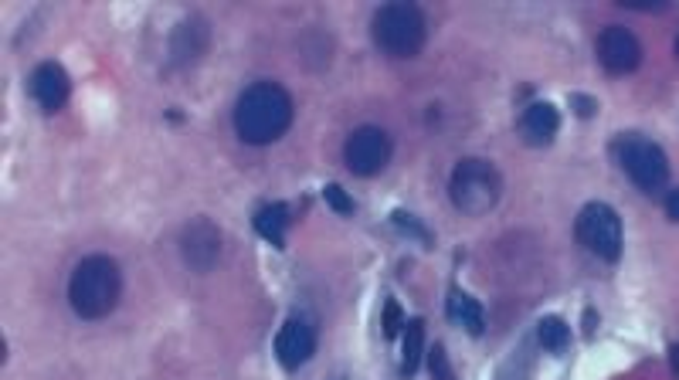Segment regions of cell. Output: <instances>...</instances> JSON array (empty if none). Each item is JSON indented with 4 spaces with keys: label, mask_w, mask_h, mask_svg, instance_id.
Segmentation results:
<instances>
[{
    "label": "cell",
    "mask_w": 679,
    "mask_h": 380,
    "mask_svg": "<svg viewBox=\"0 0 679 380\" xmlns=\"http://www.w3.org/2000/svg\"><path fill=\"white\" fill-rule=\"evenodd\" d=\"M584 333H595V309H588V313H584Z\"/></svg>",
    "instance_id": "26"
},
{
    "label": "cell",
    "mask_w": 679,
    "mask_h": 380,
    "mask_svg": "<svg viewBox=\"0 0 679 380\" xmlns=\"http://www.w3.org/2000/svg\"><path fill=\"white\" fill-rule=\"evenodd\" d=\"M292 95L279 82H255L238 95L235 106V133L248 146H269L286 136L292 126Z\"/></svg>",
    "instance_id": "1"
},
{
    "label": "cell",
    "mask_w": 679,
    "mask_h": 380,
    "mask_svg": "<svg viewBox=\"0 0 679 380\" xmlns=\"http://www.w3.org/2000/svg\"><path fill=\"white\" fill-rule=\"evenodd\" d=\"M289 224H292V214H289V204H282V201H275V204H265L259 214H255V231L265 238V241H272V248H286V231H289Z\"/></svg>",
    "instance_id": "15"
},
{
    "label": "cell",
    "mask_w": 679,
    "mask_h": 380,
    "mask_svg": "<svg viewBox=\"0 0 679 380\" xmlns=\"http://www.w3.org/2000/svg\"><path fill=\"white\" fill-rule=\"evenodd\" d=\"M561 129V116L550 102H534V106L523 109L520 116V133L530 146H547Z\"/></svg>",
    "instance_id": "12"
},
{
    "label": "cell",
    "mask_w": 679,
    "mask_h": 380,
    "mask_svg": "<svg viewBox=\"0 0 679 380\" xmlns=\"http://www.w3.org/2000/svg\"><path fill=\"white\" fill-rule=\"evenodd\" d=\"M323 197H326V204H330L337 214H354V197H347V190H343L340 184H326L323 187Z\"/></svg>",
    "instance_id": "21"
},
{
    "label": "cell",
    "mask_w": 679,
    "mask_h": 380,
    "mask_svg": "<svg viewBox=\"0 0 679 380\" xmlns=\"http://www.w3.org/2000/svg\"><path fill=\"white\" fill-rule=\"evenodd\" d=\"M574 235L601 262H618L622 258V218H618L612 204L605 201L584 204L578 221H574Z\"/></svg>",
    "instance_id": "5"
},
{
    "label": "cell",
    "mask_w": 679,
    "mask_h": 380,
    "mask_svg": "<svg viewBox=\"0 0 679 380\" xmlns=\"http://www.w3.org/2000/svg\"><path fill=\"white\" fill-rule=\"evenodd\" d=\"M666 214H669L673 221H679V187H676V190H669V194H666Z\"/></svg>",
    "instance_id": "24"
},
{
    "label": "cell",
    "mask_w": 679,
    "mask_h": 380,
    "mask_svg": "<svg viewBox=\"0 0 679 380\" xmlns=\"http://www.w3.org/2000/svg\"><path fill=\"white\" fill-rule=\"evenodd\" d=\"M428 370H432V380H455V370L449 364V357H445L442 343H435L432 353H428Z\"/></svg>",
    "instance_id": "20"
},
{
    "label": "cell",
    "mask_w": 679,
    "mask_h": 380,
    "mask_svg": "<svg viewBox=\"0 0 679 380\" xmlns=\"http://www.w3.org/2000/svg\"><path fill=\"white\" fill-rule=\"evenodd\" d=\"M391 224H394V228H398L408 241H418V245H425V248H432V245H435V235H432V231H428L425 224H421V221L415 218V214H408L405 207L391 211Z\"/></svg>",
    "instance_id": "18"
},
{
    "label": "cell",
    "mask_w": 679,
    "mask_h": 380,
    "mask_svg": "<svg viewBox=\"0 0 679 380\" xmlns=\"http://www.w3.org/2000/svg\"><path fill=\"white\" fill-rule=\"evenodd\" d=\"M618 163L629 180L646 194H659L669 180V160L663 146L646 140V136H622L618 143Z\"/></svg>",
    "instance_id": "6"
},
{
    "label": "cell",
    "mask_w": 679,
    "mask_h": 380,
    "mask_svg": "<svg viewBox=\"0 0 679 380\" xmlns=\"http://www.w3.org/2000/svg\"><path fill=\"white\" fill-rule=\"evenodd\" d=\"M595 55L608 75H632L635 68L642 65L639 38H635L629 28H622V24H612V28H605L598 34Z\"/></svg>",
    "instance_id": "8"
},
{
    "label": "cell",
    "mask_w": 679,
    "mask_h": 380,
    "mask_svg": "<svg viewBox=\"0 0 679 380\" xmlns=\"http://www.w3.org/2000/svg\"><path fill=\"white\" fill-rule=\"evenodd\" d=\"M119 292H123V272L109 255L82 258L68 279V302L82 319L109 316L119 302Z\"/></svg>",
    "instance_id": "2"
},
{
    "label": "cell",
    "mask_w": 679,
    "mask_h": 380,
    "mask_svg": "<svg viewBox=\"0 0 679 380\" xmlns=\"http://www.w3.org/2000/svg\"><path fill=\"white\" fill-rule=\"evenodd\" d=\"M170 48H174V62L177 65H194L197 58L204 55V48H208V28H204L201 21H184L174 31Z\"/></svg>",
    "instance_id": "14"
},
{
    "label": "cell",
    "mask_w": 679,
    "mask_h": 380,
    "mask_svg": "<svg viewBox=\"0 0 679 380\" xmlns=\"http://www.w3.org/2000/svg\"><path fill=\"white\" fill-rule=\"evenodd\" d=\"M449 319L455 326H462L469 336H483L486 330V313H483V302L476 296H469L466 289L452 285L449 289Z\"/></svg>",
    "instance_id": "13"
},
{
    "label": "cell",
    "mask_w": 679,
    "mask_h": 380,
    "mask_svg": "<svg viewBox=\"0 0 679 380\" xmlns=\"http://www.w3.org/2000/svg\"><path fill=\"white\" fill-rule=\"evenodd\" d=\"M500 194H503L500 170H496L489 160L469 157V160L455 163V170L449 177V197L459 214H466V218H483V214H489L496 204H500Z\"/></svg>",
    "instance_id": "4"
},
{
    "label": "cell",
    "mask_w": 679,
    "mask_h": 380,
    "mask_svg": "<svg viewBox=\"0 0 679 380\" xmlns=\"http://www.w3.org/2000/svg\"><path fill=\"white\" fill-rule=\"evenodd\" d=\"M374 45L388 58H415L428 41V17L415 4H384L374 14Z\"/></svg>",
    "instance_id": "3"
},
{
    "label": "cell",
    "mask_w": 679,
    "mask_h": 380,
    "mask_svg": "<svg viewBox=\"0 0 679 380\" xmlns=\"http://www.w3.org/2000/svg\"><path fill=\"white\" fill-rule=\"evenodd\" d=\"M622 7H632V11H663L666 0H622Z\"/></svg>",
    "instance_id": "23"
},
{
    "label": "cell",
    "mask_w": 679,
    "mask_h": 380,
    "mask_svg": "<svg viewBox=\"0 0 679 380\" xmlns=\"http://www.w3.org/2000/svg\"><path fill=\"white\" fill-rule=\"evenodd\" d=\"M676 58H679V38H676Z\"/></svg>",
    "instance_id": "27"
},
{
    "label": "cell",
    "mask_w": 679,
    "mask_h": 380,
    "mask_svg": "<svg viewBox=\"0 0 679 380\" xmlns=\"http://www.w3.org/2000/svg\"><path fill=\"white\" fill-rule=\"evenodd\" d=\"M28 92L45 112H58L68 102V95H72V79H68V72L58 62H41L31 72Z\"/></svg>",
    "instance_id": "11"
},
{
    "label": "cell",
    "mask_w": 679,
    "mask_h": 380,
    "mask_svg": "<svg viewBox=\"0 0 679 380\" xmlns=\"http://www.w3.org/2000/svg\"><path fill=\"white\" fill-rule=\"evenodd\" d=\"M180 255L194 272H211L221 258V231L204 218L191 221L180 231Z\"/></svg>",
    "instance_id": "9"
},
{
    "label": "cell",
    "mask_w": 679,
    "mask_h": 380,
    "mask_svg": "<svg viewBox=\"0 0 679 380\" xmlns=\"http://www.w3.org/2000/svg\"><path fill=\"white\" fill-rule=\"evenodd\" d=\"M571 109L578 112L581 119H591V116L598 112V102L591 99V95H578V92H574V95H571Z\"/></svg>",
    "instance_id": "22"
},
{
    "label": "cell",
    "mask_w": 679,
    "mask_h": 380,
    "mask_svg": "<svg viewBox=\"0 0 679 380\" xmlns=\"http://www.w3.org/2000/svg\"><path fill=\"white\" fill-rule=\"evenodd\" d=\"M421 357H425V319L411 316L405 323V333H401V374L415 377Z\"/></svg>",
    "instance_id": "16"
},
{
    "label": "cell",
    "mask_w": 679,
    "mask_h": 380,
    "mask_svg": "<svg viewBox=\"0 0 679 380\" xmlns=\"http://www.w3.org/2000/svg\"><path fill=\"white\" fill-rule=\"evenodd\" d=\"M537 340L547 353H564L571 347V326L561 316H544L537 323Z\"/></svg>",
    "instance_id": "17"
},
{
    "label": "cell",
    "mask_w": 679,
    "mask_h": 380,
    "mask_svg": "<svg viewBox=\"0 0 679 380\" xmlns=\"http://www.w3.org/2000/svg\"><path fill=\"white\" fill-rule=\"evenodd\" d=\"M405 313H401V306H398V299H388L384 302V323H381V330H384V340H398L401 333H405Z\"/></svg>",
    "instance_id": "19"
},
{
    "label": "cell",
    "mask_w": 679,
    "mask_h": 380,
    "mask_svg": "<svg viewBox=\"0 0 679 380\" xmlns=\"http://www.w3.org/2000/svg\"><path fill=\"white\" fill-rule=\"evenodd\" d=\"M316 353V326L303 316H292L275 333V357L286 370H299Z\"/></svg>",
    "instance_id": "10"
},
{
    "label": "cell",
    "mask_w": 679,
    "mask_h": 380,
    "mask_svg": "<svg viewBox=\"0 0 679 380\" xmlns=\"http://www.w3.org/2000/svg\"><path fill=\"white\" fill-rule=\"evenodd\" d=\"M669 364H673V374L679 377V343H673V347H669Z\"/></svg>",
    "instance_id": "25"
},
{
    "label": "cell",
    "mask_w": 679,
    "mask_h": 380,
    "mask_svg": "<svg viewBox=\"0 0 679 380\" xmlns=\"http://www.w3.org/2000/svg\"><path fill=\"white\" fill-rule=\"evenodd\" d=\"M343 160H347L350 174H357V177L381 174L391 160V136L384 133L381 126H360L347 136Z\"/></svg>",
    "instance_id": "7"
}]
</instances>
